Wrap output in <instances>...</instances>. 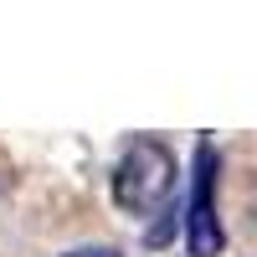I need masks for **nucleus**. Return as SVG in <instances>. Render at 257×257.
<instances>
[{
  "mask_svg": "<svg viewBox=\"0 0 257 257\" xmlns=\"http://www.w3.org/2000/svg\"><path fill=\"white\" fill-rule=\"evenodd\" d=\"M175 190V155L160 139H134L113 170V196L134 216H155Z\"/></svg>",
  "mask_w": 257,
  "mask_h": 257,
  "instance_id": "f257e3e1",
  "label": "nucleus"
},
{
  "mask_svg": "<svg viewBox=\"0 0 257 257\" xmlns=\"http://www.w3.org/2000/svg\"><path fill=\"white\" fill-rule=\"evenodd\" d=\"M211 185H216V149H211V139H201L196 144V185H190V221H185L190 257L221 252V221H216V206H211Z\"/></svg>",
  "mask_w": 257,
  "mask_h": 257,
  "instance_id": "f03ea898",
  "label": "nucleus"
},
{
  "mask_svg": "<svg viewBox=\"0 0 257 257\" xmlns=\"http://www.w3.org/2000/svg\"><path fill=\"white\" fill-rule=\"evenodd\" d=\"M67 257H118V247H77V252H67Z\"/></svg>",
  "mask_w": 257,
  "mask_h": 257,
  "instance_id": "7ed1b4c3",
  "label": "nucleus"
}]
</instances>
